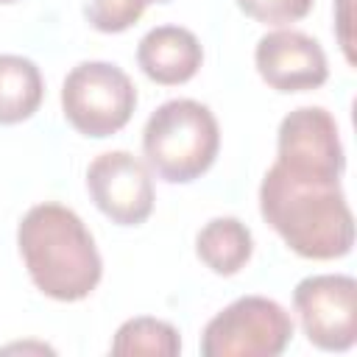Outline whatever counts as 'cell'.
<instances>
[{"label":"cell","mask_w":357,"mask_h":357,"mask_svg":"<svg viewBox=\"0 0 357 357\" xmlns=\"http://www.w3.org/2000/svg\"><path fill=\"white\" fill-rule=\"evenodd\" d=\"M259 212L304 259H337L354 245V218L340 181L298 176L273 162L259 184Z\"/></svg>","instance_id":"1"},{"label":"cell","mask_w":357,"mask_h":357,"mask_svg":"<svg viewBox=\"0 0 357 357\" xmlns=\"http://www.w3.org/2000/svg\"><path fill=\"white\" fill-rule=\"evenodd\" d=\"M17 245L31 282L47 298L81 301L103 276V259L89 229L61 204L31 206L17 226Z\"/></svg>","instance_id":"2"},{"label":"cell","mask_w":357,"mask_h":357,"mask_svg":"<svg viewBox=\"0 0 357 357\" xmlns=\"http://www.w3.org/2000/svg\"><path fill=\"white\" fill-rule=\"evenodd\" d=\"M220 148V128L209 106L176 98L162 103L142 128V153L151 170L170 184L204 176Z\"/></svg>","instance_id":"3"},{"label":"cell","mask_w":357,"mask_h":357,"mask_svg":"<svg viewBox=\"0 0 357 357\" xmlns=\"http://www.w3.org/2000/svg\"><path fill=\"white\" fill-rule=\"evenodd\" d=\"M137 89L131 78L109 61H81L61 84V109L67 123L84 137H112L134 114Z\"/></svg>","instance_id":"4"},{"label":"cell","mask_w":357,"mask_h":357,"mask_svg":"<svg viewBox=\"0 0 357 357\" xmlns=\"http://www.w3.org/2000/svg\"><path fill=\"white\" fill-rule=\"evenodd\" d=\"M293 340L290 312L265 296H243L223 307L201 335L204 357H276Z\"/></svg>","instance_id":"5"},{"label":"cell","mask_w":357,"mask_h":357,"mask_svg":"<svg viewBox=\"0 0 357 357\" xmlns=\"http://www.w3.org/2000/svg\"><path fill=\"white\" fill-rule=\"evenodd\" d=\"M293 307L310 343L346 351L357 340V282L346 273L307 276L293 290Z\"/></svg>","instance_id":"6"},{"label":"cell","mask_w":357,"mask_h":357,"mask_svg":"<svg viewBox=\"0 0 357 357\" xmlns=\"http://www.w3.org/2000/svg\"><path fill=\"white\" fill-rule=\"evenodd\" d=\"M276 165L298 176L340 181L346 170V153L335 117L324 106L293 109L279 123Z\"/></svg>","instance_id":"7"},{"label":"cell","mask_w":357,"mask_h":357,"mask_svg":"<svg viewBox=\"0 0 357 357\" xmlns=\"http://www.w3.org/2000/svg\"><path fill=\"white\" fill-rule=\"evenodd\" d=\"M86 190L95 206L117 226H139L153 212L148 167L128 151H106L86 167Z\"/></svg>","instance_id":"8"},{"label":"cell","mask_w":357,"mask_h":357,"mask_svg":"<svg viewBox=\"0 0 357 357\" xmlns=\"http://www.w3.org/2000/svg\"><path fill=\"white\" fill-rule=\"evenodd\" d=\"M254 64L262 81L276 92L318 89L329 78L326 53L318 45V39L293 28L265 33L257 42Z\"/></svg>","instance_id":"9"},{"label":"cell","mask_w":357,"mask_h":357,"mask_svg":"<svg viewBox=\"0 0 357 357\" xmlns=\"http://www.w3.org/2000/svg\"><path fill=\"white\" fill-rule=\"evenodd\" d=\"M201 61H204V47L198 36L181 25L151 28L137 45L139 70L162 86L187 84L198 73Z\"/></svg>","instance_id":"10"},{"label":"cell","mask_w":357,"mask_h":357,"mask_svg":"<svg viewBox=\"0 0 357 357\" xmlns=\"http://www.w3.org/2000/svg\"><path fill=\"white\" fill-rule=\"evenodd\" d=\"M195 251L201 262L218 276H234L254 251V237L248 226L237 218H212L195 237Z\"/></svg>","instance_id":"11"},{"label":"cell","mask_w":357,"mask_h":357,"mask_svg":"<svg viewBox=\"0 0 357 357\" xmlns=\"http://www.w3.org/2000/svg\"><path fill=\"white\" fill-rule=\"evenodd\" d=\"M45 95L39 67L14 53H0V126L28 120Z\"/></svg>","instance_id":"12"},{"label":"cell","mask_w":357,"mask_h":357,"mask_svg":"<svg viewBox=\"0 0 357 357\" xmlns=\"http://www.w3.org/2000/svg\"><path fill=\"white\" fill-rule=\"evenodd\" d=\"M181 351V337L173 324L159 321V318H131L126 321L112 340V354L120 357H173Z\"/></svg>","instance_id":"13"},{"label":"cell","mask_w":357,"mask_h":357,"mask_svg":"<svg viewBox=\"0 0 357 357\" xmlns=\"http://www.w3.org/2000/svg\"><path fill=\"white\" fill-rule=\"evenodd\" d=\"M151 0H86V20L100 33H120L131 28Z\"/></svg>","instance_id":"14"},{"label":"cell","mask_w":357,"mask_h":357,"mask_svg":"<svg viewBox=\"0 0 357 357\" xmlns=\"http://www.w3.org/2000/svg\"><path fill=\"white\" fill-rule=\"evenodd\" d=\"M315 0H237L240 11L262 25H290L310 14Z\"/></svg>","instance_id":"15"},{"label":"cell","mask_w":357,"mask_h":357,"mask_svg":"<svg viewBox=\"0 0 357 357\" xmlns=\"http://www.w3.org/2000/svg\"><path fill=\"white\" fill-rule=\"evenodd\" d=\"M8 3H17V0H0V6H8Z\"/></svg>","instance_id":"16"},{"label":"cell","mask_w":357,"mask_h":357,"mask_svg":"<svg viewBox=\"0 0 357 357\" xmlns=\"http://www.w3.org/2000/svg\"><path fill=\"white\" fill-rule=\"evenodd\" d=\"M151 3H170V0H151Z\"/></svg>","instance_id":"17"}]
</instances>
